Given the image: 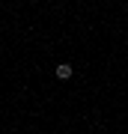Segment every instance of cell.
Masks as SVG:
<instances>
[{"instance_id": "obj_1", "label": "cell", "mask_w": 128, "mask_h": 134, "mask_svg": "<svg viewBox=\"0 0 128 134\" xmlns=\"http://www.w3.org/2000/svg\"><path fill=\"white\" fill-rule=\"evenodd\" d=\"M71 75H75V69H71V63H57V77H60V81H69Z\"/></svg>"}]
</instances>
